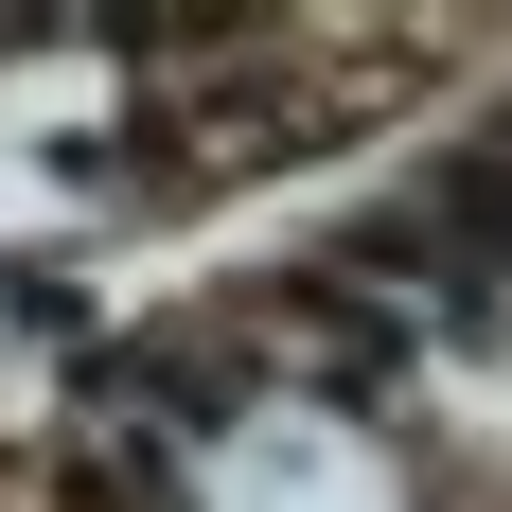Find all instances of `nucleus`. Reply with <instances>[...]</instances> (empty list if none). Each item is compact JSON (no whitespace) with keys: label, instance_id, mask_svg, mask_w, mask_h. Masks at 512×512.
<instances>
[{"label":"nucleus","instance_id":"f257e3e1","mask_svg":"<svg viewBox=\"0 0 512 512\" xmlns=\"http://www.w3.org/2000/svg\"><path fill=\"white\" fill-rule=\"evenodd\" d=\"M495 159H512V142H495Z\"/></svg>","mask_w":512,"mask_h":512}]
</instances>
